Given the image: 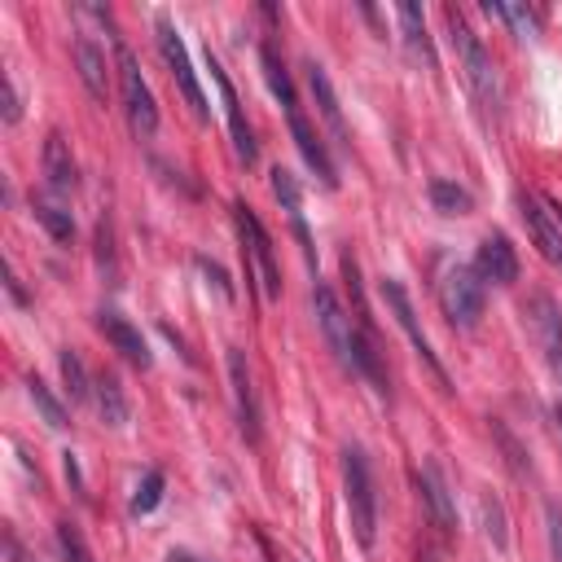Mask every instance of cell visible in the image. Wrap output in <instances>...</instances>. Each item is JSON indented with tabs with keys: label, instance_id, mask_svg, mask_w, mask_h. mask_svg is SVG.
Wrapping results in <instances>:
<instances>
[{
	"label": "cell",
	"instance_id": "obj_22",
	"mask_svg": "<svg viewBox=\"0 0 562 562\" xmlns=\"http://www.w3.org/2000/svg\"><path fill=\"white\" fill-rule=\"evenodd\" d=\"M395 18H400V31H404V44L413 48V57H422L430 70H435V48H430V35H426V18L413 0H400L395 4Z\"/></svg>",
	"mask_w": 562,
	"mask_h": 562
},
{
	"label": "cell",
	"instance_id": "obj_9",
	"mask_svg": "<svg viewBox=\"0 0 562 562\" xmlns=\"http://www.w3.org/2000/svg\"><path fill=\"white\" fill-rule=\"evenodd\" d=\"M522 312H527V325H531V334H536L549 369L562 378V312H558V303L549 294H531Z\"/></svg>",
	"mask_w": 562,
	"mask_h": 562
},
{
	"label": "cell",
	"instance_id": "obj_15",
	"mask_svg": "<svg viewBox=\"0 0 562 562\" xmlns=\"http://www.w3.org/2000/svg\"><path fill=\"white\" fill-rule=\"evenodd\" d=\"M417 487H422V501H426V509H430L435 527H439L443 536H452V531H457V509H452V496H448L443 470H439L435 461H426V465L417 470Z\"/></svg>",
	"mask_w": 562,
	"mask_h": 562
},
{
	"label": "cell",
	"instance_id": "obj_27",
	"mask_svg": "<svg viewBox=\"0 0 562 562\" xmlns=\"http://www.w3.org/2000/svg\"><path fill=\"white\" fill-rule=\"evenodd\" d=\"M479 518H483L487 540H492L496 549H505V544H509V531H505V509H501V501H496L492 492H483V496H479Z\"/></svg>",
	"mask_w": 562,
	"mask_h": 562
},
{
	"label": "cell",
	"instance_id": "obj_28",
	"mask_svg": "<svg viewBox=\"0 0 562 562\" xmlns=\"http://www.w3.org/2000/svg\"><path fill=\"white\" fill-rule=\"evenodd\" d=\"M162 487H167V479H162V470H145V479L136 483V496H132V514L140 518V514H149V509H158V501H162Z\"/></svg>",
	"mask_w": 562,
	"mask_h": 562
},
{
	"label": "cell",
	"instance_id": "obj_20",
	"mask_svg": "<svg viewBox=\"0 0 562 562\" xmlns=\"http://www.w3.org/2000/svg\"><path fill=\"white\" fill-rule=\"evenodd\" d=\"M92 400H97V413H101L105 426H127V395H123V386H119L114 373L101 369L92 378Z\"/></svg>",
	"mask_w": 562,
	"mask_h": 562
},
{
	"label": "cell",
	"instance_id": "obj_2",
	"mask_svg": "<svg viewBox=\"0 0 562 562\" xmlns=\"http://www.w3.org/2000/svg\"><path fill=\"white\" fill-rule=\"evenodd\" d=\"M233 215H237V233H241V250H246V277L255 272L259 277V294L268 303H277L281 299V268H277V255H272V237H268V228L259 224V215L246 202H237Z\"/></svg>",
	"mask_w": 562,
	"mask_h": 562
},
{
	"label": "cell",
	"instance_id": "obj_21",
	"mask_svg": "<svg viewBox=\"0 0 562 562\" xmlns=\"http://www.w3.org/2000/svg\"><path fill=\"white\" fill-rule=\"evenodd\" d=\"M522 220H527V228H531V237H536L540 255H544L549 263H562V233H558V228L544 220V211H540V198L522 193Z\"/></svg>",
	"mask_w": 562,
	"mask_h": 562
},
{
	"label": "cell",
	"instance_id": "obj_23",
	"mask_svg": "<svg viewBox=\"0 0 562 562\" xmlns=\"http://www.w3.org/2000/svg\"><path fill=\"white\" fill-rule=\"evenodd\" d=\"M26 395H31V404H35V413L44 417V426H53V430H66V408H61V400L31 373L26 378Z\"/></svg>",
	"mask_w": 562,
	"mask_h": 562
},
{
	"label": "cell",
	"instance_id": "obj_5",
	"mask_svg": "<svg viewBox=\"0 0 562 562\" xmlns=\"http://www.w3.org/2000/svg\"><path fill=\"white\" fill-rule=\"evenodd\" d=\"M119 92H123L127 127H132L140 140H149V136L158 132V101H154V92H149L140 66H136V57H132L123 44H119Z\"/></svg>",
	"mask_w": 562,
	"mask_h": 562
},
{
	"label": "cell",
	"instance_id": "obj_31",
	"mask_svg": "<svg viewBox=\"0 0 562 562\" xmlns=\"http://www.w3.org/2000/svg\"><path fill=\"white\" fill-rule=\"evenodd\" d=\"M483 9H487V13H496V18H505L518 35H527V31H531V13H527L522 4H483Z\"/></svg>",
	"mask_w": 562,
	"mask_h": 562
},
{
	"label": "cell",
	"instance_id": "obj_16",
	"mask_svg": "<svg viewBox=\"0 0 562 562\" xmlns=\"http://www.w3.org/2000/svg\"><path fill=\"white\" fill-rule=\"evenodd\" d=\"M272 193H277V202H281V211H285V220H290V228H294V237H299V246H303V259L316 263V255H312V233H307V224H303V193H299V180H294L285 167H272Z\"/></svg>",
	"mask_w": 562,
	"mask_h": 562
},
{
	"label": "cell",
	"instance_id": "obj_26",
	"mask_svg": "<svg viewBox=\"0 0 562 562\" xmlns=\"http://www.w3.org/2000/svg\"><path fill=\"white\" fill-rule=\"evenodd\" d=\"M31 211H35V220L44 224V233H48L53 241H70V237H75V220H70V211H61L57 202H35Z\"/></svg>",
	"mask_w": 562,
	"mask_h": 562
},
{
	"label": "cell",
	"instance_id": "obj_32",
	"mask_svg": "<svg viewBox=\"0 0 562 562\" xmlns=\"http://www.w3.org/2000/svg\"><path fill=\"white\" fill-rule=\"evenodd\" d=\"M492 430H496V439H501V448H505V461H509V465H514V474H527V470H531V465H527V461H522V448H518V443H514V435H509V430H505V426H501V422H492Z\"/></svg>",
	"mask_w": 562,
	"mask_h": 562
},
{
	"label": "cell",
	"instance_id": "obj_29",
	"mask_svg": "<svg viewBox=\"0 0 562 562\" xmlns=\"http://www.w3.org/2000/svg\"><path fill=\"white\" fill-rule=\"evenodd\" d=\"M57 549H61L66 562H92V549L83 544V536H79L75 522H57Z\"/></svg>",
	"mask_w": 562,
	"mask_h": 562
},
{
	"label": "cell",
	"instance_id": "obj_8",
	"mask_svg": "<svg viewBox=\"0 0 562 562\" xmlns=\"http://www.w3.org/2000/svg\"><path fill=\"white\" fill-rule=\"evenodd\" d=\"M158 48H162V61H167V70H171V79H176V88H180V97L189 101V110H193V119H206L211 110H206V97H202V83H198V75H193V61H189V48H184V40H180V31L171 26V18H158Z\"/></svg>",
	"mask_w": 562,
	"mask_h": 562
},
{
	"label": "cell",
	"instance_id": "obj_36",
	"mask_svg": "<svg viewBox=\"0 0 562 562\" xmlns=\"http://www.w3.org/2000/svg\"><path fill=\"white\" fill-rule=\"evenodd\" d=\"M4 544H9V558H13V562H31V558L22 553V544H18V536H13V531L4 536Z\"/></svg>",
	"mask_w": 562,
	"mask_h": 562
},
{
	"label": "cell",
	"instance_id": "obj_19",
	"mask_svg": "<svg viewBox=\"0 0 562 562\" xmlns=\"http://www.w3.org/2000/svg\"><path fill=\"white\" fill-rule=\"evenodd\" d=\"M75 70H79V79H83L88 97L105 105V97H110V79H105V53H101V48H97L88 35H79V40H75Z\"/></svg>",
	"mask_w": 562,
	"mask_h": 562
},
{
	"label": "cell",
	"instance_id": "obj_33",
	"mask_svg": "<svg viewBox=\"0 0 562 562\" xmlns=\"http://www.w3.org/2000/svg\"><path fill=\"white\" fill-rule=\"evenodd\" d=\"M198 268H202V272H206V277L215 281V290H220L224 299H233V285H228V277H224V268H220L215 259H206V255H198Z\"/></svg>",
	"mask_w": 562,
	"mask_h": 562
},
{
	"label": "cell",
	"instance_id": "obj_30",
	"mask_svg": "<svg viewBox=\"0 0 562 562\" xmlns=\"http://www.w3.org/2000/svg\"><path fill=\"white\" fill-rule=\"evenodd\" d=\"M110 246H114V237H110V224L101 220V224H97V268H101V277L114 285L119 272H114V250H110Z\"/></svg>",
	"mask_w": 562,
	"mask_h": 562
},
{
	"label": "cell",
	"instance_id": "obj_24",
	"mask_svg": "<svg viewBox=\"0 0 562 562\" xmlns=\"http://www.w3.org/2000/svg\"><path fill=\"white\" fill-rule=\"evenodd\" d=\"M430 202L439 215H470V206H474V198L452 180H430Z\"/></svg>",
	"mask_w": 562,
	"mask_h": 562
},
{
	"label": "cell",
	"instance_id": "obj_4",
	"mask_svg": "<svg viewBox=\"0 0 562 562\" xmlns=\"http://www.w3.org/2000/svg\"><path fill=\"white\" fill-rule=\"evenodd\" d=\"M312 307H316V325H321V334H325L334 360H338L347 373H356V316H347V307L338 303V294H334L325 281L312 285Z\"/></svg>",
	"mask_w": 562,
	"mask_h": 562
},
{
	"label": "cell",
	"instance_id": "obj_17",
	"mask_svg": "<svg viewBox=\"0 0 562 562\" xmlns=\"http://www.w3.org/2000/svg\"><path fill=\"white\" fill-rule=\"evenodd\" d=\"M44 184L53 193H70L79 184V167H75L70 140L61 132H48V140H44Z\"/></svg>",
	"mask_w": 562,
	"mask_h": 562
},
{
	"label": "cell",
	"instance_id": "obj_1",
	"mask_svg": "<svg viewBox=\"0 0 562 562\" xmlns=\"http://www.w3.org/2000/svg\"><path fill=\"white\" fill-rule=\"evenodd\" d=\"M342 496L351 514V531L360 549H373L378 540V496H373V470L360 448H342Z\"/></svg>",
	"mask_w": 562,
	"mask_h": 562
},
{
	"label": "cell",
	"instance_id": "obj_37",
	"mask_svg": "<svg viewBox=\"0 0 562 562\" xmlns=\"http://www.w3.org/2000/svg\"><path fill=\"white\" fill-rule=\"evenodd\" d=\"M171 562H202V558H193V553H176Z\"/></svg>",
	"mask_w": 562,
	"mask_h": 562
},
{
	"label": "cell",
	"instance_id": "obj_10",
	"mask_svg": "<svg viewBox=\"0 0 562 562\" xmlns=\"http://www.w3.org/2000/svg\"><path fill=\"white\" fill-rule=\"evenodd\" d=\"M228 386H233L241 435L255 443L259 439V400H255V382H250V364H246V351L241 347H228Z\"/></svg>",
	"mask_w": 562,
	"mask_h": 562
},
{
	"label": "cell",
	"instance_id": "obj_14",
	"mask_svg": "<svg viewBox=\"0 0 562 562\" xmlns=\"http://www.w3.org/2000/svg\"><path fill=\"white\" fill-rule=\"evenodd\" d=\"M97 325H101V334H105V342L127 360V364H136V369H149V347H145V338H140V329L127 321V316H119V312H101L97 316Z\"/></svg>",
	"mask_w": 562,
	"mask_h": 562
},
{
	"label": "cell",
	"instance_id": "obj_12",
	"mask_svg": "<svg viewBox=\"0 0 562 562\" xmlns=\"http://www.w3.org/2000/svg\"><path fill=\"white\" fill-rule=\"evenodd\" d=\"M474 272H479L483 281H492V285H514V281H518V255H514V246H509L505 233H487V237L479 241Z\"/></svg>",
	"mask_w": 562,
	"mask_h": 562
},
{
	"label": "cell",
	"instance_id": "obj_34",
	"mask_svg": "<svg viewBox=\"0 0 562 562\" xmlns=\"http://www.w3.org/2000/svg\"><path fill=\"white\" fill-rule=\"evenodd\" d=\"M544 522H549V544H553V558L562 562V514H558V505H549V509H544Z\"/></svg>",
	"mask_w": 562,
	"mask_h": 562
},
{
	"label": "cell",
	"instance_id": "obj_35",
	"mask_svg": "<svg viewBox=\"0 0 562 562\" xmlns=\"http://www.w3.org/2000/svg\"><path fill=\"white\" fill-rule=\"evenodd\" d=\"M18 114H22V105H18V88H13V79L4 75V123H18Z\"/></svg>",
	"mask_w": 562,
	"mask_h": 562
},
{
	"label": "cell",
	"instance_id": "obj_3",
	"mask_svg": "<svg viewBox=\"0 0 562 562\" xmlns=\"http://www.w3.org/2000/svg\"><path fill=\"white\" fill-rule=\"evenodd\" d=\"M448 31H452V48H457V57H461V70H465L474 97H479L487 110H496V105H501V83H496V66H492L483 40L457 18V9H448Z\"/></svg>",
	"mask_w": 562,
	"mask_h": 562
},
{
	"label": "cell",
	"instance_id": "obj_13",
	"mask_svg": "<svg viewBox=\"0 0 562 562\" xmlns=\"http://www.w3.org/2000/svg\"><path fill=\"white\" fill-rule=\"evenodd\" d=\"M285 119H290V136H294V145H299V154H303V162L321 176V184L325 189H334L338 184V176H334V162H329V154H325V145H321V136H316V127L307 123V114H303V105H294V110H285Z\"/></svg>",
	"mask_w": 562,
	"mask_h": 562
},
{
	"label": "cell",
	"instance_id": "obj_6",
	"mask_svg": "<svg viewBox=\"0 0 562 562\" xmlns=\"http://www.w3.org/2000/svg\"><path fill=\"white\" fill-rule=\"evenodd\" d=\"M439 303H443V316L461 329H474L479 316H483V277L465 263H452L439 281Z\"/></svg>",
	"mask_w": 562,
	"mask_h": 562
},
{
	"label": "cell",
	"instance_id": "obj_25",
	"mask_svg": "<svg viewBox=\"0 0 562 562\" xmlns=\"http://www.w3.org/2000/svg\"><path fill=\"white\" fill-rule=\"evenodd\" d=\"M57 369H61V382H66L70 400H88V395H92V378L83 373V360H79V351L61 347V356H57Z\"/></svg>",
	"mask_w": 562,
	"mask_h": 562
},
{
	"label": "cell",
	"instance_id": "obj_38",
	"mask_svg": "<svg viewBox=\"0 0 562 562\" xmlns=\"http://www.w3.org/2000/svg\"><path fill=\"white\" fill-rule=\"evenodd\" d=\"M553 413H558V426H562V404H558V408H553Z\"/></svg>",
	"mask_w": 562,
	"mask_h": 562
},
{
	"label": "cell",
	"instance_id": "obj_7",
	"mask_svg": "<svg viewBox=\"0 0 562 562\" xmlns=\"http://www.w3.org/2000/svg\"><path fill=\"white\" fill-rule=\"evenodd\" d=\"M382 299H386V307H391V316H395V325L408 334V342H413V351L426 360V369L439 378V386L443 391H452V378H448V369H443V360H439V351L430 347V338H426V329L417 325V312H413V303H408V290L395 281V277H382Z\"/></svg>",
	"mask_w": 562,
	"mask_h": 562
},
{
	"label": "cell",
	"instance_id": "obj_18",
	"mask_svg": "<svg viewBox=\"0 0 562 562\" xmlns=\"http://www.w3.org/2000/svg\"><path fill=\"white\" fill-rule=\"evenodd\" d=\"M307 88H312V97H316V110H321L325 127L334 132V140H338V145H351V140H347V123H342V105H338V92H334V83H329V75H325V66H321V61H307Z\"/></svg>",
	"mask_w": 562,
	"mask_h": 562
},
{
	"label": "cell",
	"instance_id": "obj_11",
	"mask_svg": "<svg viewBox=\"0 0 562 562\" xmlns=\"http://www.w3.org/2000/svg\"><path fill=\"white\" fill-rule=\"evenodd\" d=\"M211 79H215V88H220V101H224V119H228V132H233V149H237V158L246 162V167H255V158H259V145H255V136H250V123H246V114H241V105H237V92H233V83H228V75H224V66L211 57Z\"/></svg>",
	"mask_w": 562,
	"mask_h": 562
}]
</instances>
